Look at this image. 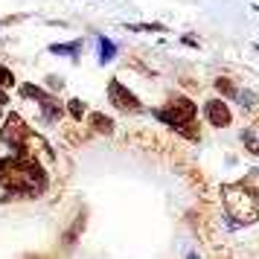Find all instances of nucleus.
I'll use <instances>...</instances> for the list:
<instances>
[{"instance_id":"f257e3e1","label":"nucleus","mask_w":259,"mask_h":259,"mask_svg":"<svg viewBox=\"0 0 259 259\" xmlns=\"http://www.w3.org/2000/svg\"><path fill=\"white\" fill-rule=\"evenodd\" d=\"M3 192L6 198H38L47 189V172L38 166V160L29 152L9 154V169L3 175Z\"/></svg>"},{"instance_id":"f03ea898","label":"nucleus","mask_w":259,"mask_h":259,"mask_svg":"<svg viewBox=\"0 0 259 259\" xmlns=\"http://www.w3.org/2000/svg\"><path fill=\"white\" fill-rule=\"evenodd\" d=\"M224 212L236 224L259 222V169H250L242 181L222 187Z\"/></svg>"},{"instance_id":"7ed1b4c3","label":"nucleus","mask_w":259,"mask_h":259,"mask_svg":"<svg viewBox=\"0 0 259 259\" xmlns=\"http://www.w3.org/2000/svg\"><path fill=\"white\" fill-rule=\"evenodd\" d=\"M195 114H198V108H195V102L187 99V96H169L166 108H157V111H154V117L160 119V122L172 125V128L181 131V134H187L189 140H198Z\"/></svg>"},{"instance_id":"20e7f679","label":"nucleus","mask_w":259,"mask_h":259,"mask_svg":"<svg viewBox=\"0 0 259 259\" xmlns=\"http://www.w3.org/2000/svg\"><path fill=\"white\" fill-rule=\"evenodd\" d=\"M26 125L24 119L18 117V114H9L6 117V125H3V131H0V146H6L12 154H21L26 152Z\"/></svg>"},{"instance_id":"39448f33","label":"nucleus","mask_w":259,"mask_h":259,"mask_svg":"<svg viewBox=\"0 0 259 259\" xmlns=\"http://www.w3.org/2000/svg\"><path fill=\"white\" fill-rule=\"evenodd\" d=\"M108 99H111V105L119 108V111H140V99L131 94L119 79H111V82H108Z\"/></svg>"},{"instance_id":"423d86ee","label":"nucleus","mask_w":259,"mask_h":259,"mask_svg":"<svg viewBox=\"0 0 259 259\" xmlns=\"http://www.w3.org/2000/svg\"><path fill=\"white\" fill-rule=\"evenodd\" d=\"M204 117L210 122L212 128H227L230 122H233V114H230V108L224 99H210V102H204Z\"/></svg>"},{"instance_id":"0eeeda50","label":"nucleus","mask_w":259,"mask_h":259,"mask_svg":"<svg viewBox=\"0 0 259 259\" xmlns=\"http://www.w3.org/2000/svg\"><path fill=\"white\" fill-rule=\"evenodd\" d=\"M88 122H91V128L99 131V134H114V122H111L105 114H91Z\"/></svg>"},{"instance_id":"6e6552de","label":"nucleus","mask_w":259,"mask_h":259,"mask_svg":"<svg viewBox=\"0 0 259 259\" xmlns=\"http://www.w3.org/2000/svg\"><path fill=\"white\" fill-rule=\"evenodd\" d=\"M114 56H117V44H114L111 38L102 35V38H99V61H102V64H108Z\"/></svg>"},{"instance_id":"1a4fd4ad","label":"nucleus","mask_w":259,"mask_h":259,"mask_svg":"<svg viewBox=\"0 0 259 259\" xmlns=\"http://www.w3.org/2000/svg\"><path fill=\"white\" fill-rule=\"evenodd\" d=\"M242 143L247 146L250 154H259V128H245L242 131Z\"/></svg>"},{"instance_id":"9d476101","label":"nucleus","mask_w":259,"mask_h":259,"mask_svg":"<svg viewBox=\"0 0 259 259\" xmlns=\"http://www.w3.org/2000/svg\"><path fill=\"white\" fill-rule=\"evenodd\" d=\"M41 108H44V117L47 119H59L61 114H64V108H61L56 99H50V96L47 99H41Z\"/></svg>"},{"instance_id":"9b49d317","label":"nucleus","mask_w":259,"mask_h":259,"mask_svg":"<svg viewBox=\"0 0 259 259\" xmlns=\"http://www.w3.org/2000/svg\"><path fill=\"white\" fill-rule=\"evenodd\" d=\"M53 53L56 56H79V50H82V41H73V44H53Z\"/></svg>"},{"instance_id":"f8f14e48","label":"nucleus","mask_w":259,"mask_h":259,"mask_svg":"<svg viewBox=\"0 0 259 259\" xmlns=\"http://www.w3.org/2000/svg\"><path fill=\"white\" fill-rule=\"evenodd\" d=\"M215 88H219V94H224V96H236L239 94V88H236L233 82H230V79H215Z\"/></svg>"},{"instance_id":"ddd939ff","label":"nucleus","mask_w":259,"mask_h":259,"mask_svg":"<svg viewBox=\"0 0 259 259\" xmlns=\"http://www.w3.org/2000/svg\"><path fill=\"white\" fill-rule=\"evenodd\" d=\"M21 94H24L26 99L32 96V99H38V102H41V99H47V94H44L41 88H35V84H24V88H21Z\"/></svg>"},{"instance_id":"4468645a","label":"nucleus","mask_w":259,"mask_h":259,"mask_svg":"<svg viewBox=\"0 0 259 259\" xmlns=\"http://www.w3.org/2000/svg\"><path fill=\"white\" fill-rule=\"evenodd\" d=\"M67 111H70V117L82 119L84 117V102L82 99H70V102H67Z\"/></svg>"},{"instance_id":"2eb2a0df","label":"nucleus","mask_w":259,"mask_h":259,"mask_svg":"<svg viewBox=\"0 0 259 259\" xmlns=\"http://www.w3.org/2000/svg\"><path fill=\"white\" fill-rule=\"evenodd\" d=\"M236 99H239V102H242V105L247 108V111H250V108H256V94H247V91H239V94H236Z\"/></svg>"},{"instance_id":"dca6fc26","label":"nucleus","mask_w":259,"mask_h":259,"mask_svg":"<svg viewBox=\"0 0 259 259\" xmlns=\"http://www.w3.org/2000/svg\"><path fill=\"white\" fill-rule=\"evenodd\" d=\"M15 84V76L9 67H0V88H12Z\"/></svg>"},{"instance_id":"f3484780","label":"nucleus","mask_w":259,"mask_h":259,"mask_svg":"<svg viewBox=\"0 0 259 259\" xmlns=\"http://www.w3.org/2000/svg\"><path fill=\"white\" fill-rule=\"evenodd\" d=\"M6 169H9V157H0V181L6 175Z\"/></svg>"},{"instance_id":"a211bd4d","label":"nucleus","mask_w":259,"mask_h":259,"mask_svg":"<svg viewBox=\"0 0 259 259\" xmlns=\"http://www.w3.org/2000/svg\"><path fill=\"white\" fill-rule=\"evenodd\" d=\"M3 105H9V99H6V94L0 91V111H3Z\"/></svg>"},{"instance_id":"6ab92c4d","label":"nucleus","mask_w":259,"mask_h":259,"mask_svg":"<svg viewBox=\"0 0 259 259\" xmlns=\"http://www.w3.org/2000/svg\"><path fill=\"white\" fill-rule=\"evenodd\" d=\"M187 259H201V256H198V253H189V256H187Z\"/></svg>"}]
</instances>
